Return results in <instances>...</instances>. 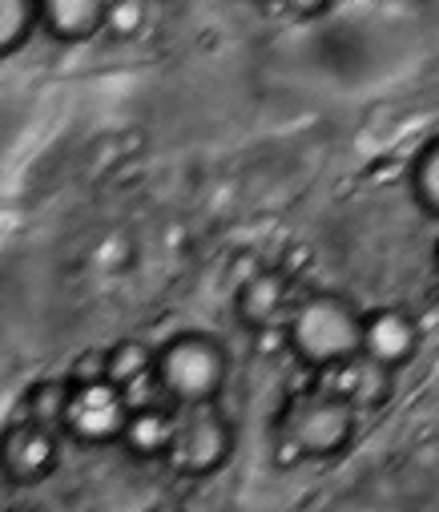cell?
Masks as SVG:
<instances>
[{"label":"cell","mask_w":439,"mask_h":512,"mask_svg":"<svg viewBox=\"0 0 439 512\" xmlns=\"http://www.w3.org/2000/svg\"><path fill=\"white\" fill-rule=\"evenodd\" d=\"M286 347L311 371H339L363 355V311L347 295L315 291L290 315Z\"/></svg>","instance_id":"cell-1"},{"label":"cell","mask_w":439,"mask_h":512,"mask_svg":"<svg viewBox=\"0 0 439 512\" xmlns=\"http://www.w3.org/2000/svg\"><path fill=\"white\" fill-rule=\"evenodd\" d=\"M230 375L226 347L206 331H182L154 351V379L170 408H206L222 396Z\"/></svg>","instance_id":"cell-2"},{"label":"cell","mask_w":439,"mask_h":512,"mask_svg":"<svg viewBox=\"0 0 439 512\" xmlns=\"http://www.w3.org/2000/svg\"><path fill=\"white\" fill-rule=\"evenodd\" d=\"M355 428H359L355 404L327 392L323 383L295 396L278 416V440L295 444V452L303 460H331V456L347 452L355 440Z\"/></svg>","instance_id":"cell-3"},{"label":"cell","mask_w":439,"mask_h":512,"mask_svg":"<svg viewBox=\"0 0 439 512\" xmlns=\"http://www.w3.org/2000/svg\"><path fill=\"white\" fill-rule=\"evenodd\" d=\"M133 404L109 379L69 383V400L61 412V432L81 448H109L125 440Z\"/></svg>","instance_id":"cell-4"},{"label":"cell","mask_w":439,"mask_h":512,"mask_svg":"<svg viewBox=\"0 0 439 512\" xmlns=\"http://www.w3.org/2000/svg\"><path fill=\"white\" fill-rule=\"evenodd\" d=\"M230 452H234V428L214 404L178 412V436L170 448V464L182 476H214L230 460Z\"/></svg>","instance_id":"cell-5"},{"label":"cell","mask_w":439,"mask_h":512,"mask_svg":"<svg viewBox=\"0 0 439 512\" xmlns=\"http://www.w3.org/2000/svg\"><path fill=\"white\" fill-rule=\"evenodd\" d=\"M61 464V444L57 432L37 424V420H17L0 432V476L9 484H41L57 472Z\"/></svg>","instance_id":"cell-6"},{"label":"cell","mask_w":439,"mask_h":512,"mask_svg":"<svg viewBox=\"0 0 439 512\" xmlns=\"http://www.w3.org/2000/svg\"><path fill=\"white\" fill-rule=\"evenodd\" d=\"M419 323L407 307H375L363 311V359L383 371H399L419 355Z\"/></svg>","instance_id":"cell-7"},{"label":"cell","mask_w":439,"mask_h":512,"mask_svg":"<svg viewBox=\"0 0 439 512\" xmlns=\"http://www.w3.org/2000/svg\"><path fill=\"white\" fill-rule=\"evenodd\" d=\"M295 287H290V279L282 271H254L238 295H234V311L238 319L250 327V331H270V327H286L290 315H295Z\"/></svg>","instance_id":"cell-8"},{"label":"cell","mask_w":439,"mask_h":512,"mask_svg":"<svg viewBox=\"0 0 439 512\" xmlns=\"http://www.w3.org/2000/svg\"><path fill=\"white\" fill-rule=\"evenodd\" d=\"M109 0H41V33L57 45H85L105 33Z\"/></svg>","instance_id":"cell-9"},{"label":"cell","mask_w":439,"mask_h":512,"mask_svg":"<svg viewBox=\"0 0 439 512\" xmlns=\"http://www.w3.org/2000/svg\"><path fill=\"white\" fill-rule=\"evenodd\" d=\"M174 436H178V408H170V404H150V408H133L121 444H125L137 460H162V456L170 460Z\"/></svg>","instance_id":"cell-10"},{"label":"cell","mask_w":439,"mask_h":512,"mask_svg":"<svg viewBox=\"0 0 439 512\" xmlns=\"http://www.w3.org/2000/svg\"><path fill=\"white\" fill-rule=\"evenodd\" d=\"M41 29V0H0V61L17 57Z\"/></svg>","instance_id":"cell-11"},{"label":"cell","mask_w":439,"mask_h":512,"mask_svg":"<svg viewBox=\"0 0 439 512\" xmlns=\"http://www.w3.org/2000/svg\"><path fill=\"white\" fill-rule=\"evenodd\" d=\"M154 375V351L141 343H117L105 351V379L117 383L121 392H133V383H145Z\"/></svg>","instance_id":"cell-12"},{"label":"cell","mask_w":439,"mask_h":512,"mask_svg":"<svg viewBox=\"0 0 439 512\" xmlns=\"http://www.w3.org/2000/svg\"><path fill=\"white\" fill-rule=\"evenodd\" d=\"M407 182H411V194H415L419 210H427L431 218H439V138H431L415 154Z\"/></svg>","instance_id":"cell-13"},{"label":"cell","mask_w":439,"mask_h":512,"mask_svg":"<svg viewBox=\"0 0 439 512\" xmlns=\"http://www.w3.org/2000/svg\"><path fill=\"white\" fill-rule=\"evenodd\" d=\"M145 21V5H133V0H109V17H105V33L113 37H133Z\"/></svg>","instance_id":"cell-14"},{"label":"cell","mask_w":439,"mask_h":512,"mask_svg":"<svg viewBox=\"0 0 439 512\" xmlns=\"http://www.w3.org/2000/svg\"><path fill=\"white\" fill-rule=\"evenodd\" d=\"M5 512H49V508H41V504H13V508H5Z\"/></svg>","instance_id":"cell-15"},{"label":"cell","mask_w":439,"mask_h":512,"mask_svg":"<svg viewBox=\"0 0 439 512\" xmlns=\"http://www.w3.org/2000/svg\"><path fill=\"white\" fill-rule=\"evenodd\" d=\"M435 275H439V242H435Z\"/></svg>","instance_id":"cell-16"}]
</instances>
